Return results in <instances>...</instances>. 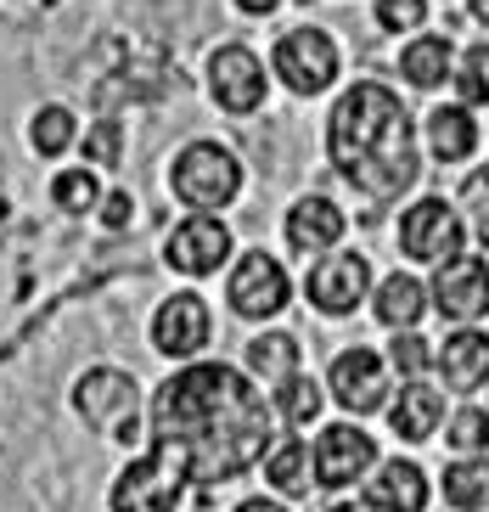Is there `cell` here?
<instances>
[{
	"mask_svg": "<svg viewBox=\"0 0 489 512\" xmlns=\"http://www.w3.org/2000/svg\"><path fill=\"white\" fill-rule=\"evenodd\" d=\"M371 287V265L360 254H326L310 276H304V299L321 310V316H349Z\"/></svg>",
	"mask_w": 489,
	"mask_h": 512,
	"instance_id": "13",
	"label": "cell"
},
{
	"mask_svg": "<svg viewBox=\"0 0 489 512\" xmlns=\"http://www.w3.org/2000/svg\"><path fill=\"white\" fill-rule=\"evenodd\" d=\"M428 141H433V158H439V164H461V158H473V147H478L473 113H467V107H433Z\"/></svg>",
	"mask_w": 489,
	"mask_h": 512,
	"instance_id": "20",
	"label": "cell"
},
{
	"mask_svg": "<svg viewBox=\"0 0 489 512\" xmlns=\"http://www.w3.org/2000/svg\"><path fill=\"white\" fill-rule=\"evenodd\" d=\"M225 299H231L237 316L270 321V316H282V310H287L293 282H287L282 259L265 254V248H253V254H242L237 265H231V276H225Z\"/></svg>",
	"mask_w": 489,
	"mask_h": 512,
	"instance_id": "8",
	"label": "cell"
},
{
	"mask_svg": "<svg viewBox=\"0 0 489 512\" xmlns=\"http://www.w3.org/2000/svg\"><path fill=\"white\" fill-rule=\"evenodd\" d=\"M270 434H276V406L225 361L186 366L152 400V445L175 451L192 484L248 473L276 445Z\"/></svg>",
	"mask_w": 489,
	"mask_h": 512,
	"instance_id": "1",
	"label": "cell"
},
{
	"mask_svg": "<svg viewBox=\"0 0 489 512\" xmlns=\"http://www.w3.org/2000/svg\"><path fill=\"white\" fill-rule=\"evenodd\" d=\"M270 62H276V79H282L293 96H321V91H332V79H338L343 51L326 29L304 23V29H287L282 40H276Z\"/></svg>",
	"mask_w": 489,
	"mask_h": 512,
	"instance_id": "5",
	"label": "cell"
},
{
	"mask_svg": "<svg viewBox=\"0 0 489 512\" xmlns=\"http://www.w3.org/2000/svg\"><path fill=\"white\" fill-rule=\"evenodd\" d=\"M102 181H96V169L79 164V169H57V181H51V203L62 214H96L102 209Z\"/></svg>",
	"mask_w": 489,
	"mask_h": 512,
	"instance_id": "25",
	"label": "cell"
},
{
	"mask_svg": "<svg viewBox=\"0 0 489 512\" xmlns=\"http://www.w3.org/2000/svg\"><path fill=\"white\" fill-rule=\"evenodd\" d=\"M366 501L377 512H428V473L416 462H383Z\"/></svg>",
	"mask_w": 489,
	"mask_h": 512,
	"instance_id": "17",
	"label": "cell"
},
{
	"mask_svg": "<svg viewBox=\"0 0 489 512\" xmlns=\"http://www.w3.org/2000/svg\"><path fill=\"white\" fill-rule=\"evenodd\" d=\"M163 259H169V271L180 276H214L231 259V226H225L220 214H186L169 242H163Z\"/></svg>",
	"mask_w": 489,
	"mask_h": 512,
	"instance_id": "9",
	"label": "cell"
},
{
	"mask_svg": "<svg viewBox=\"0 0 489 512\" xmlns=\"http://www.w3.org/2000/svg\"><path fill=\"white\" fill-rule=\"evenodd\" d=\"M388 361L400 366L405 377H422L433 366V349L416 338V327H400V332H394V344H388Z\"/></svg>",
	"mask_w": 489,
	"mask_h": 512,
	"instance_id": "30",
	"label": "cell"
},
{
	"mask_svg": "<svg viewBox=\"0 0 489 512\" xmlns=\"http://www.w3.org/2000/svg\"><path fill=\"white\" fill-rule=\"evenodd\" d=\"M422 304H428V293H422V282L416 276H388L383 287H377V321H388V327H416L422 321Z\"/></svg>",
	"mask_w": 489,
	"mask_h": 512,
	"instance_id": "24",
	"label": "cell"
},
{
	"mask_svg": "<svg viewBox=\"0 0 489 512\" xmlns=\"http://www.w3.org/2000/svg\"><path fill=\"white\" fill-rule=\"evenodd\" d=\"M332 512H377L371 501H360V507H332Z\"/></svg>",
	"mask_w": 489,
	"mask_h": 512,
	"instance_id": "39",
	"label": "cell"
},
{
	"mask_svg": "<svg viewBox=\"0 0 489 512\" xmlns=\"http://www.w3.org/2000/svg\"><path fill=\"white\" fill-rule=\"evenodd\" d=\"M208 338H214V316H208V304L197 293H175V299L158 304V316H152V344H158V355L192 361Z\"/></svg>",
	"mask_w": 489,
	"mask_h": 512,
	"instance_id": "12",
	"label": "cell"
},
{
	"mask_svg": "<svg viewBox=\"0 0 489 512\" xmlns=\"http://www.w3.org/2000/svg\"><path fill=\"white\" fill-rule=\"evenodd\" d=\"M231 6L248 12V17H270V12H276V0H231Z\"/></svg>",
	"mask_w": 489,
	"mask_h": 512,
	"instance_id": "36",
	"label": "cell"
},
{
	"mask_svg": "<svg viewBox=\"0 0 489 512\" xmlns=\"http://www.w3.org/2000/svg\"><path fill=\"white\" fill-rule=\"evenodd\" d=\"M237 512H287V507H282V501H265V496H259V501H242Z\"/></svg>",
	"mask_w": 489,
	"mask_h": 512,
	"instance_id": "37",
	"label": "cell"
},
{
	"mask_svg": "<svg viewBox=\"0 0 489 512\" xmlns=\"http://www.w3.org/2000/svg\"><path fill=\"white\" fill-rule=\"evenodd\" d=\"M293 6H315V0H293Z\"/></svg>",
	"mask_w": 489,
	"mask_h": 512,
	"instance_id": "40",
	"label": "cell"
},
{
	"mask_svg": "<svg viewBox=\"0 0 489 512\" xmlns=\"http://www.w3.org/2000/svg\"><path fill=\"white\" fill-rule=\"evenodd\" d=\"M248 366H253V377H265L270 389L287 383L298 372V338L293 332H259L248 344Z\"/></svg>",
	"mask_w": 489,
	"mask_h": 512,
	"instance_id": "22",
	"label": "cell"
},
{
	"mask_svg": "<svg viewBox=\"0 0 489 512\" xmlns=\"http://www.w3.org/2000/svg\"><path fill=\"white\" fill-rule=\"evenodd\" d=\"M74 141H79V119L62 102L40 107V113L29 119V147L40 152V158H57V152H68Z\"/></svg>",
	"mask_w": 489,
	"mask_h": 512,
	"instance_id": "26",
	"label": "cell"
},
{
	"mask_svg": "<svg viewBox=\"0 0 489 512\" xmlns=\"http://www.w3.org/2000/svg\"><path fill=\"white\" fill-rule=\"evenodd\" d=\"M473 17H478V23H489V0H473Z\"/></svg>",
	"mask_w": 489,
	"mask_h": 512,
	"instance_id": "38",
	"label": "cell"
},
{
	"mask_svg": "<svg viewBox=\"0 0 489 512\" xmlns=\"http://www.w3.org/2000/svg\"><path fill=\"white\" fill-rule=\"evenodd\" d=\"M310 462H315V484L343 490V484H355L360 473L377 467V445H371V434H360L355 422H332V428H321Z\"/></svg>",
	"mask_w": 489,
	"mask_h": 512,
	"instance_id": "10",
	"label": "cell"
},
{
	"mask_svg": "<svg viewBox=\"0 0 489 512\" xmlns=\"http://www.w3.org/2000/svg\"><path fill=\"white\" fill-rule=\"evenodd\" d=\"M276 417L287 422V428H304V422L321 417V383L304 372H293L287 383H276Z\"/></svg>",
	"mask_w": 489,
	"mask_h": 512,
	"instance_id": "28",
	"label": "cell"
},
{
	"mask_svg": "<svg viewBox=\"0 0 489 512\" xmlns=\"http://www.w3.org/2000/svg\"><path fill=\"white\" fill-rule=\"evenodd\" d=\"M186 484H192V473L180 467V456L163 451V445H152L147 456H135L119 479H113L107 507L113 512H180Z\"/></svg>",
	"mask_w": 489,
	"mask_h": 512,
	"instance_id": "4",
	"label": "cell"
},
{
	"mask_svg": "<svg viewBox=\"0 0 489 512\" xmlns=\"http://www.w3.org/2000/svg\"><path fill=\"white\" fill-rule=\"evenodd\" d=\"M203 79H208V102L220 107V113H237V119L259 113L265 96H270L265 62H259V51H253V46H242V40H225V46L208 57Z\"/></svg>",
	"mask_w": 489,
	"mask_h": 512,
	"instance_id": "6",
	"label": "cell"
},
{
	"mask_svg": "<svg viewBox=\"0 0 489 512\" xmlns=\"http://www.w3.org/2000/svg\"><path fill=\"white\" fill-rule=\"evenodd\" d=\"M349 231L343 209L332 197H298L293 209H287V242H293L298 254H332Z\"/></svg>",
	"mask_w": 489,
	"mask_h": 512,
	"instance_id": "16",
	"label": "cell"
},
{
	"mask_svg": "<svg viewBox=\"0 0 489 512\" xmlns=\"http://www.w3.org/2000/svg\"><path fill=\"white\" fill-rule=\"evenodd\" d=\"M332 400H338L343 411H355V417H366V411H383L388 400V361L377 355V349H343L338 361H332Z\"/></svg>",
	"mask_w": 489,
	"mask_h": 512,
	"instance_id": "11",
	"label": "cell"
},
{
	"mask_svg": "<svg viewBox=\"0 0 489 512\" xmlns=\"http://www.w3.org/2000/svg\"><path fill=\"white\" fill-rule=\"evenodd\" d=\"M445 422V394L439 389H428V383H411V389H400V406L388 411V428L400 439H428L433 428Z\"/></svg>",
	"mask_w": 489,
	"mask_h": 512,
	"instance_id": "19",
	"label": "cell"
},
{
	"mask_svg": "<svg viewBox=\"0 0 489 512\" xmlns=\"http://www.w3.org/2000/svg\"><path fill=\"white\" fill-rule=\"evenodd\" d=\"M450 445H456L461 456H484L489 451V411L461 406L456 417H450Z\"/></svg>",
	"mask_w": 489,
	"mask_h": 512,
	"instance_id": "29",
	"label": "cell"
},
{
	"mask_svg": "<svg viewBox=\"0 0 489 512\" xmlns=\"http://www.w3.org/2000/svg\"><path fill=\"white\" fill-rule=\"evenodd\" d=\"M461 237H467V231H461L456 209H450L445 197H422V203H411L405 220H400V248L411 259H456Z\"/></svg>",
	"mask_w": 489,
	"mask_h": 512,
	"instance_id": "14",
	"label": "cell"
},
{
	"mask_svg": "<svg viewBox=\"0 0 489 512\" xmlns=\"http://www.w3.org/2000/svg\"><path fill=\"white\" fill-rule=\"evenodd\" d=\"M169 192L197 214H220L225 203H237V192H242L237 152L220 147V141H192V147H180L175 164H169Z\"/></svg>",
	"mask_w": 489,
	"mask_h": 512,
	"instance_id": "3",
	"label": "cell"
},
{
	"mask_svg": "<svg viewBox=\"0 0 489 512\" xmlns=\"http://www.w3.org/2000/svg\"><path fill=\"white\" fill-rule=\"evenodd\" d=\"M439 361V372H445L450 389H484L489 383V332H456V338H445V349L433 355Z\"/></svg>",
	"mask_w": 489,
	"mask_h": 512,
	"instance_id": "18",
	"label": "cell"
},
{
	"mask_svg": "<svg viewBox=\"0 0 489 512\" xmlns=\"http://www.w3.org/2000/svg\"><path fill=\"white\" fill-rule=\"evenodd\" d=\"M461 96L484 107L489 102V46H473L461 57Z\"/></svg>",
	"mask_w": 489,
	"mask_h": 512,
	"instance_id": "31",
	"label": "cell"
},
{
	"mask_svg": "<svg viewBox=\"0 0 489 512\" xmlns=\"http://www.w3.org/2000/svg\"><path fill=\"white\" fill-rule=\"evenodd\" d=\"M433 304L450 321H478L489 316V265L484 259H445L433 276Z\"/></svg>",
	"mask_w": 489,
	"mask_h": 512,
	"instance_id": "15",
	"label": "cell"
},
{
	"mask_svg": "<svg viewBox=\"0 0 489 512\" xmlns=\"http://www.w3.org/2000/svg\"><path fill=\"white\" fill-rule=\"evenodd\" d=\"M445 501L456 512L489 507V456H461V462L445 467Z\"/></svg>",
	"mask_w": 489,
	"mask_h": 512,
	"instance_id": "21",
	"label": "cell"
},
{
	"mask_svg": "<svg viewBox=\"0 0 489 512\" xmlns=\"http://www.w3.org/2000/svg\"><path fill=\"white\" fill-rule=\"evenodd\" d=\"M422 17H428V0H377V23H383L388 34L416 29Z\"/></svg>",
	"mask_w": 489,
	"mask_h": 512,
	"instance_id": "33",
	"label": "cell"
},
{
	"mask_svg": "<svg viewBox=\"0 0 489 512\" xmlns=\"http://www.w3.org/2000/svg\"><path fill=\"white\" fill-rule=\"evenodd\" d=\"M326 152L343 181H355L366 197H394L416 181L411 113L377 79H360L338 96L332 119H326Z\"/></svg>",
	"mask_w": 489,
	"mask_h": 512,
	"instance_id": "2",
	"label": "cell"
},
{
	"mask_svg": "<svg viewBox=\"0 0 489 512\" xmlns=\"http://www.w3.org/2000/svg\"><path fill=\"white\" fill-rule=\"evenodd\" d=\"M467 214H473L478 242L489 248V169H478L473 181H467Z\"/></svg>",
	"mask_w": 489,
	"mask_h": 512,
	"instance_id": "34",
	"label": "cell"
},
{
	"mask_svg": "<svg viewBox=\"0 0 489 512\" xmlns=\"http://www.w3.org/2000/svg\"><path fill=\"white\" fill-rule=\"evenodd\" d=\"M400 74L411 79V85H445L450 74V46L445 40H433V34H422V40H411V46L400 51Z\"/></svg>",
	"mask_w": 489,
	"mask_h": 512,
	"instance_id": "27",
	"label": "cell"
},
{
	"mask_svg": "<svg viewBox=\"0 0 489 512\" xmlns=\"http://www.w3.org/2000/svg\"><path fill=\"white\" fill-rule=\"evenodd\" d=\"M96 214H102V226H107V231H124V226L135 220V197L113 186V192L102 197V209H96Z\"/></svg>",
	"mask_w": 489,
	"mask_h": 512,
	"instance_id": "35",
	"label": "cell"
},
{
	"mask_svg": "<svg viewBox=\"0 0 489 512\" xmlns=\"http://www.w3.org/2000/svg\"><path fill=\"white\" fill-rule=\"evenodd\" d=\"M310 445L304 439H282V445H270L265 451V479L270 490H287V496H304L310 490Z\"/></svg>",
	"mask_w": 489,
	"mask_h": 512,
	"instance_id": "23",
	"label": "cell"
},
{
	"mask_svg": "<svg viewBox=\"0 0 489 512\" xmlns=\"http://www.w3.org/2000/svg\"><path fill=\"white\" fill-rule=\"evenodd\" d=\"M85 164H119V152H124V141H119V124H96V130H85Z\"/></svg>",
	"mask_w": 489,
	"mask_h": 512,
	"instance_id": "32",
	"label": "cell"
},
{
	"mask_svg": "<svg viewBox=\"0 0 489 512\" xmlns=\"http://www.w3.org/2000/svg\"><path fill=\"white\" fill-rule=\"evenodd\" d=\"M74 411L96 428V434L113 439H135V411H141V394H135V377L119 366H96L74 383Z\"/></svg>",
	"mask_w": 489,
	"mask_h": 512,
	"instance_id": "7",
	"label": "cell"
}]
</instances>
